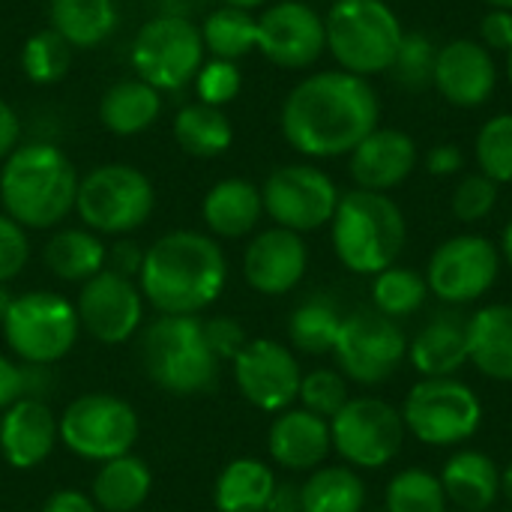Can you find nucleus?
Wrapping results in <instances>:
<instances>
[{
  "instance_id": "obj_25",
  "label": "nucleus",
  "mask_w": 512,
  "mask_h": 512,
  "mask_svg": "<svg viewBox=\"0 0 512 512\" xmlns=\"http://www.w3.org/2000/svg\"><path fill=\"white\" fill-rule=\"evenodd\" d=\"M261 216H264L261 186H255L246 177H225L213 183L201 201V219L210 237L240 240L258 228Z\"/></svg>"
},
{
  "instance_id": "obj_53",
  "label": "nucleus",
  "mask_w": 512,
  "mask_h": 512,
  "mask_svg": "<svg viewBox=\"0 0 512 512\" xmlns=\"http://www.w3.org/2000/svg\"><path fill=\"white\" fill-rule=\"evenodd\" d=\"M267 512H303V504H300V486L294 483H279L276 492H273V501Z\"/></svg>"
},
{
  "instance_id": "obj_23",
  "label": "nucleus",
  "mask_w": 512,
  "mask_h": 512,
  "mask_svg": "<svg viewBox=\"0 0 512 512\" xmlns=\"http://www.w3.org/2000/svg\"><path fill=\"white\" fill-rule=\"evenodd\" d=\"M267 450L279 468L294 474H312L333 453L330 420L306 408H288L276 414V420L270 423Z\"/></svg>"
},
{
  "instance_id": "obj_34",
  "label": "nucleus",
  "mask_w": 512,
  "mask_h": 512,
  "mask_svg": "<svg viewBox=\"0 0 512 512\" xmlns=\"http://www.w3.org/2000/svg\"><path fill=\"white\" fill-rule=\"evenodd\" d=\"M174 141L195 159H216L234 144V126L222 108L192 102L174 117Z\"/></svg>"
},
{
  "instance_id": "obj_3",
  "label": "nucleus",
  "mask_w": 512,
  "mask_h": 512,
  "mask_svg": "<svg viewBox=\"0 0 512 512\" xmlns=\"http://www.w3.org/2000/svg\"><path fill=\"white\" fill-rule=\"evenodd\" d=\"M78 171L51 141L18 144L0 165V204L24 231L57 228L78 198Z\"/></svg>"
},
{
  "instance_id": "obj_16",
  "label": "nucleus",
  "mask_w": 512,
  "mask_h": 512,
  "mask_svg": "<svg viewBox=\"0 0 512 512\" xmlns=\"http://www.w3.org/2000/svg\"><path fill=\"white\" fill-rule=\"evenodd\" d=\"M231 366L234 384L252 408L264 414H282L294 408L303 372L288 345L276 339H249Z\"/></svg>"
},
{
  "instance_id": "obj_19",
  "label": "nucleus",
  "mask_w": 512,
  "mask_h": 512,
  "mask_svg": "<svg viewBox=\"0 0 512 512\" xmlns=\"http://www.w3.org/2000/svg\"><path fill=\"white\" fill-rule=\"evenodd\" d=\"M309 270V249L303 234L288 228H267L252 237L243 252V279L264 297H282L294 291Z\"/></svg>"
},
{
  "instance_id": "obj_48",
  "label": "nucleus",
  "mask_w": 512,
  "mask_h": 512,
  "mask_svg": "<svg viewBox=\"0 0 512 512\" xmlns=\"http://www.w3.org/2000/svg\"><path fill=\"white\" fill-rule=\"evenodd\" d=\"M480 42L489 51H510L512 48V12L507 9H489L480 21Z\"/></svg>"
},
{
  "instance_id": "obj_46",
  "label": "nucleus",
  "mask_w": 512,
  "mask_h": 512,
  "mask_svg": "<svg viewBox=\"0 0 512 512\" xmlns=\"http://www.w3.org/2000/svg\"><path fill=\"white\" fill-rule=\"evenodd\" d=\"M204 336H207L213 354H216L222 363H225V360H234V357L243 351V345L249 342L246 330H243L234 318H228V315L204 318Z\"/></svg>"
},
{
  "instance_id": "obj_58",
  "label": "nucleus",
  "mask_w": 512,
  "mask_h": 512,
  "mask_svg": "<svg viewBox=\"0 0 512 512\" xmlns=\"http://www.w3.org/2000/svg\"><path fill=\"white\" fill-rule=\"evenodd\" d=\"M12 300H15V294H9V288H6V285H0V324H3V318H6V312H9V306H12Z\"/></svg>"
},
{
  "instance_id": "obj_52",
  "label": "nucleus",
  "mask_w": 512,
  "mask_h": 512,
  "mask_svg": "<svg viewBox=\"0 0 512 512\" xmlns=\"http://www.w3.org/2000/svg\"><path fill=\"white\" fill-rule=\"evenodd\" d=\"M42 512H99V507L93 504L90 495L78 489H60L42 504Z\"/></svg>"
},
{
  "instance_id": "obj_31",
  "label": "nucleus",
  "mask_w": 512,
  "mask_h": 512,
  "mask_svg": "<svg viewBox=\"0 0 512 512\" xmlns=\"http://www.w3.org/2000/svg\"><path fill=\"white\" fill-rule=\"evenodd\" d=\"M150 489H153V474L147 462L126 453L99 465L90 483V498L99 512H135L150 498Z\"/></svg>"
},
{
  "instance_id": "obj_33",
  "label": "nucleus",
  "mask_w": 512,
  "mask_h": 512,
  "mask_svg": "<svg viewBox=\"0 0 512 512\" xmlns=\"http://www.w3.org/2000/svg\"><path fill=\"white\" fill-rule=\"evenodd\" d=\"M303 512H363L366 483L348 465H321L300 486Z\"/></svg>"
},
{
  "instance_id": "obj_44",
  "label": "nucleus",
  "mask_w": 512,
  "mask_h": 512,
  "mask_svg": "<svg viewBox=\"0 0 512 512\" xmlns=\"http://www.w3.org/2000/svg\"><path fill=\"white\" fill-rule=\"evenodd\" d=\"M498 204V183H492L486 174H468L459 180V186L453 189V216L459 222H483Z\"/></svg>"
},
{
  "instance_id": "obj_59",
  "label": "nucleus",
  "mask_w": 512,
  "mask_h": 512,
  "mask_svg": "<svg viewBox=\"0 0 512 512\" xmlns=\"http://www.w3.org/2000/svg\"><path fill=\"white\" fill-rule=\"evenodd\" d=\"M483 3H489L492 9H507V12H512V0H483Z\"/></svg>"
},
{
  "instance_id": "obj_22",
  "label": "nucleus",
  "mask_w": 512,
  "mask_h": 512,
  "mask_svg": "<svg viewBox=\"0 0 512 512\" xmlns=\"http://www.w3.org/2000/svg\"><path fill=\"white\" fill-rule=\"evenodd\" d=\"M417 168V141L402 129H375L369 132L351 153L348 171L357 189L390 192L402 186Z\"/></svg>"
},
{
  "instance_id": "obj_42",
  "label": "nucleus",
  "mask_w": 512,
  "mask_h": 512,
  "mask_svg": "<svg viewBox=\"0 0 512 512\" xmlns=\"http://www.w3.org/2000/svg\"><path fill=\"white\" fill-rule=\"evenodd\" d=\"M351 399L348 393V378L339 372V369H312L303 375L300 381V393H297V402L300 408L324 417V420H333L345 402Z\"/></svg>"
},
{
  "instance_id": "obj_51",
  "label": "nucleus",
  "mask_w": 512,
  "mask_h": 512,
  "mask_svg": "<svg viewBox=\"0 0 512 512\" xmlns=\"http://www.w3.org/2000/svg\"><path fill=\"white\" fill-rule=\"evenodd\" d=\"M21 144V117L18 111L0 96V162Z\"/></svg>"
},
{
  "instance_id": "obj_26",
  "label": "nucleus",
  "mask_w": 512,
  "mask_h": 512,
  "mask_svg": "<svg viewBox=\"0 0 512 512\" xmlns=\"http://www.w3.org/2000/svg\"><path fill=\"white\" fill-rule=\"evenodd\" d=\"M441 486L459 512H489L501 498V468L483 450H459L441 468Z\"/></svg>"
},
{
  "instance_id": "obj_38",
  "label": "nucleus",
  "mask_w": 512,
  "mask_h": 512,
  "mask_svg": "<svg viewBox=\"0 0 512 512\" xmlns=\"http://www.w3.org/2000/svg\"><path fill=\"white\" fill-rule=\"evenodd\" d=\"M384 512H450L441 477L426 468L396 471L384 489Z\"/></svg>"
},
{
  "instance_id": "obj_21",
  "label": "nucleus",
  "mask_w": 512,
  "mask_h": 512,
  "mask_svg": "<svg viewBox=\"0 0 512 512\" xmlns=\"http://www.w3.org/2000/svg\"><path fill=\"white\" fill-rule=\"evenodd\" d=\"M57 441V417L39 396H24L0 414V456L15 471L39 468L54 453Z\"/></svg>"
},
{
  "instance_id": "obj_30",
  "label": "nucleus",
  "mask_w": 512,
  "mask_h": 512,
  "mask_svg": "<svg viewBox=\"0 0 512 512\" xmlns=\"http://www.w3.org/2000/svg\"><path fill=\"white\" fill-rule=\"evenodd\" d=\"M120 24L117 0H48V27L72 48H96L114 36Z\"/></svg>"
},
{
  "instance_id": "obj_36",
  "label": "nucleus",
  "mask_w": 512,
  "mask_h": 512,
  "mask_svg": "<svg viewBox=\"0 0 512 512\" xmlns=\"http://www.w3.org/2000/svg\"><path fill=\"white\" fill-rule=\"evenodd\" d=\"M201 39L210 57L237 63L240 57L258 51V18L246 9L219 6L201 24Z\"/></svg>"
},
{
  "instance_id": "obj_4",
  "label": "nucleus",
  "mask_w": 512,
  "mask_h": 512,
  "mask_svg": "<svg viewBox=\"0 0 512 512\" xmlns=\"http://www.w3.org/2000/svg\"><path fill=\"white\" fill-rule=\"evenodd\" d=\"M330 240L342 267L357 276H378L402 255L408 222L390 195L351 189L339 195L336 213L330 219Z\"/></svg>"
},
{
  "instance_id": "obj_50",
  "label": "nucleus",
  "mask_w": 512,
  "mask_h": 512,
  "mask_svg": "<svg viewBox=\"0 0 512 512\" xmlns=\"http://www.w3.org/2000/svg\"><path fill=\"white\" fill-rule=\"evenodd\" d=\"M465 168V153L456 144H438L426 153V171L435 177H453Z\"/></svg>"
},
{
  "instance_id": "obj_57",
  "label": "nucleus",
  "mask_w": 512,
  "mask_h": 512,
  "mask_svg": "<svg viewBox=\"0 0 512 512\" xmlns=\"http://www.w3.org/2000/svg\"><path fill=\"white\" fill-rule=\"evenodd\" d=\"M264 3L267 0H222V6H234V9H246V12H252V9H258Z\"/></svg>"
},
{
  "instance_id": "obj_10",
  "label": "nucleus",
  "mask_w": 512,
  "mask_h": 512,
  "mask_svg": "<svg viewBox=\"0 0 512 512\" xmlns=\"http://www.w3.org/2000/svg\"><path fill=\"white\" fill-rule=\"evenodd\" d=\"M129 63L144 84L159 93H177L189 87L204 66L201 27H195L192 18L159 12L135 33Z\"/></svg>"
},
{
  "instance_id": "obj_32",
  "label": "nucleus",
  "mask_w": 512,
  "mask_h": 512,
  "mask_svg": "<svg viewBox=\"0 0 512 512\" xmlns=\"http://www.w3.org/2000/svg\"><path fill=\"white\" fill-rule=\"evenodd\" d=\"M105 258H108V246L90 228H60L48 237L42 249L45 267L60 282H75V285H84L87 279L102 273Z\"/></svg>"
},
{
  "instance_id": "obj_40",
  "label": "nucleus",
  "mask_w": 512,
  "mask_h": 512,
  "mask_svg": "<svg viewBox=\"0 0 512 512\" xmlns=\"http://www.w3.org/2000/svg\"><path fill=\"white\" fill-rule=\"evenodd\" d=\"M474 156L480 174H486L492 183H512V114H498L480 126Z\"/></svg>"
},
{
  "instance_id": "obj_29",
  "label": "nucleus",
  "mask_w": 512,
  "mask_h": 512,
  "mask_svg": "<svg viewBox=\"0 0 512 512\" xmlns=\"http://www.w3.org/2000/svg\"><path fill=\"white\" fill-rule=\"evenodd\" d=\"M162 114V93L141 78L111 84L99 99V123L120 138L141 135Z\"/></svg>"
},
{
  "instance_id": "obj_2",
  "label": "nucleus",
  "mask_w": 512,
  "mask_h": 512,
  "mask_svg": "<svg viewBox=\"0 0 512 512\" xmlns=\"http://www.w3.org/2000/svg\"><path fill=\"white\" fill-rule=\"evenodd\" d=\"M135 282L159 315H201L222 297L228 261L216 237L180 228L144 249Z\"/></svg>"
},
{
  "instance_id": "obj_24",
  "label": "nucleus",
  "mask_w": 512,
  "mask_h": 512,
  "mask_svg": "<svg viewBox=\"0 0 512 512\" xmlns=\"http://www.w3.org/2000/svg\"><path fill=\"white\" fill-rule=\"evenodd\" d=\"M408 363L420 378H456L468 366V318L444 312L408 339Z\"/></svg>"
},
{
  "instance_id": "obj_27",
  "label": "nucleus",
  "mask_w": 512,
  "mask_h": 512,
  "mask_svg": "<svg viewBox=\"0 0 512 512\" xmlns=\"http://www.w3.org/2000/svg\"><path fill=\"white\" fill-rule=\"evenodd\" d=\"M468 363L501 384H512V303H489L468 318Z\"/></svg>"
},
{
  "instance_id": "obj_43",
  "label": "nucleus",
  "mask_w": 512,
  "mask_h": 512,
  "mask_svg": "<svg viewBox=\"0 0 512 512\" xmlns=\"http://www.w3.org/2000/svg\"><path fill=\"white\" fill-rule=\"evenodd\" d=\"M195 93H198V102L204 105H213V108H225L228 102L237 99L240 87H243V75H240V66L231 63V60H216L210 57L198 75H195Z\"/></svg>"
},
{
  "instance_id": "obj_9",
  "label": "nucleus",
  "mask_w": 512,
  "mask_h": 512,
  "mask_svg": "<svg viewBox=\"0 0 512 512\" xmlns=\"http://www.w3.org/2000/svg\"><path fill=\"white\" fill-rule=\"evenodd\" d=\"M405 432L426 447H462L480 432L483 402L459 378H420L402 402Z\"/></svg>"
},
{
  "instance_id": "obj_5",
  "label": "nucleus",
  "mask_w": 512,
  "mask_h": 512,
  "mask_svg": "<svg viewBox=\"0 0 512 512\" xmlns=\"http://www.w3.org/2000/svg\"><path fill=\"white\" fill-rule=\"evenodd\" d=\"M144 375L171 396H204L219 384L222 360L204 336L198 315H159L138 336Z\"/></svg>"
},
{
  "instance_id": "obj_60",
  "label": "nucleus",
  "mask_w": 512,
  "mask_h": 512,
  "mask_svg": "<svg viewBox=\"0 0 512 512\" xmlns=\"http://www.w3.org/2000/svg\"><path fill=\"white\" fill-rule=\"evenodd\" d=\"M507 78H510V84H512V48L507 51Z\"/></svg>"
},
{
  "instance_id": "obj_37",
  "label": "nucleus",
  "mask_w": 512,
  "mask_h": 512,
  "mask_svg": "<svg viewBox=\"0 0 512 512\" xmlns=\"http://www.w3.org/2000/svg\"><path fill=\"white\" fill-rule=\"evenodd\" d=\"M426 297H429L426 276L417 273L414 267L393 264L372 279V306H375V312H381L393 321L417 315L423 309Z\"/></svg>"
},
{
  "instance_id": "obj_12",
  "label": "nucleus",
  "mask_w": 512,
  "mask_h": 512,
  "mask_svg": "<svg viewBox=\"0 0 512 512\" xmlns=\"http://www.w3.org/2000/svg\"><path fill=\"white\" fill-rule=\"evenodd\" d=\"M333 450L354 471L387 468L405 444V420L396 405L378 396H351L330 420Z\"/></svg>"
},
{
  "instance_id": "obj_18",
  "label": "nucleus",
  "mask_w": 512,
  "mask_h": 512,
  "mask_svg": "<svg viewBox=\"0 0 512 512\" xmlns=\"http://www.w3.org/2000/svg\"><path fill=\"white\" fill-rule=\"evenodd\" d=\"M258 51L279 69H306L327 51L324 18L303 0H279L258 15Z\"/></svg>"
},
{
  "instance_id": "obj_7",
  "label": "nucleus",
  "mask_w": 512,
  "mask_h": 512,
  "mask_svg": "<svg viewBox=\"0 0 512 512\" xmlns=\"http://www.w3.org/2000/svg\"><path fill=\"white\" fill-rule=\"evenodd\" d=\"M156 207V189L144 171L126 162H108L87 171L78 183L75 213L99 237H126L138 231Z\"/></svg>"
},
{
  "instance_id": "obj_8",
  "label": "nucleus",
  "mask_w": 512,
  "mask_h": 512,
  "mask_svg": "<svg viewBox=\"0 0 512 512\" xmlns=\"http://www.w3.org/2000/svg\"><path fill=\"white\" fill-rule=\"evenodd\" d=\"M3 339L9 351L24 366H54L78 342L81 324L75 303L57 291H24L15 294L3 324Z\"/></svg>"
},
{
  "instance_id": "obj_35",
  "label": "nucleus",
  "mask_w": 512,
  "mask_h": 512,
  "mask_svg": "<svg viewBox=\"0 0 512 512\" xmlns=\"http://www.w3.org/2000/svg\"><path fill=\"white\" fill-rule=\"evenodd\" d=\"M342 321H345V315L339 312V306L330 297L315 294V297L303 300L288 318L291 348L300 351V354H309V357L333 354Z\"/></svg>"
},
{
  "instance_id": "obj_15",
  "label": "nucleus",
  "mask_w": 512,
  "mask_h": 512,
  "mask_svg": "<svg viewBox=\"0 0 512 512\" xmlns=\"http://www.w3.org/2000/svg\"><path fill=\"white\" fill-rule=\"evenodd\" d=\"M339 195L342 192L336 189L333 177L318 165H306V162L276 168L261 186L264 213L279 228L297 234H309L330 225Z\"/></svg>"
},
{
  "instance_id": "obj_45",
  "label": "nucleus",
  "mask_w": 512,
  "mask_h": 512,
  "mask_svg": "<svg viewBox=\"0 0 512 512\" xmlns=\"http://www.w3.org/2000/svg\"><path fill=\"white\" fill-rule=\"evenodd\" d=\"M30 261L27 231L6 213H0V285H9Z\"/></svg>"
},
{
  "instance_id": "obj_49",
  "label": "nucleus",
  "mask_w": 512,
  "mask_h": 512,
  "mask_svg": "<svg viewBox=\"0 0 512 512\" xmlns=\"http://www.w3.org/2000/svg\"><path fill=\"white\" fill-rule=\"evenodd\" d=\"M144 264V249L135 240L120 237L114 246H108V258H105V270H114L126 279H138Z\"/></svg>"
},
{
  "instance_id": "obj_11",
  "label": "nucleus",
  "mask_w": 512,
  "mask_h": 512,
  "mask_svg": "<svg viewBox=\"0 0 512 512\" xmlns=\"http://www.w3.org/2000/svg\"><path fill=\"white\" fill-rule=\"evenodd\" d=\"M60 444L87 462H111L132 453L141 420L135 408L114 393H84L72 399L57 417Z\"/></svg>"
},
{
  "instance_id": "obj_13",
  "label": "nucleus",
  "mask_w": 512,
  "mask_h": 512,
  "mask_svg": "<svg viewBox=\"0 0 512 512\" xmlns=\"http://www.w3.org/2000/svg\"><path fill=\"white\" fill-rule=\"evenodd\" d=\"M333 360L348 381L360 387H378L390 381L408 360V336L399 321L375 309H360L345 315L333 345Z\"/></svg>"
},
{
  "instance_id": "obj_39",
  "label": "nucleus",
  "mask_w": 512,
  "mask_h": 512,
  "mask_svg": "<svg viewBox=\"0 0 512 512\" xmlns=\"http://www.w3.org/2000/svg\"><path fill=\"white\" fill-rule=\"evenodd\" d=\"M72 45L51 27L36 30L24 48H21V69L27 75V81L48 87L66 78V72L72 69Z\"/></svg>"
},
{
  "instance_id": "obj_1",
  "label": "nucleus",
  "mask_w": 512,
  "mask_h": 512,
  "mask_svg": "<svg viewBox=\"0 0 512 512\" xmlns=\"http://www.w3.org/2000/svg\"><path fill=\"white\" fill-rule=\"evenodd\" d=\"M381 102L369 78L327 69L303 78L282 102V135L309 159L348 156L378 129Z\"/></svg>"
},
{
  "instance_id": "obj_6",
  "label": "nucleus",
  "mask_w": 512,
  "mask_h": 512,
  "mask_svg": "<svg viewBox=\"0 0 512 512\" xmlns=\"http://www.w3.org/2000/svg\"><path fill=\"white\" fill-rule=\"evenodd\" d=\"M324 33L339 69L360 78L390 72L405 36L399 15L384 0H336L324 15Z\"/></svg>"
},
{
  "instance_id": "obj_56",
  "label": "nucleus",
  "mask_w": 512,
  "mask_h": 512,
  "mask_svg": "<svg viewBox=\"0 0 512 512\" xmlns=\"http://www.w3.org/2000/svg\"><path fill=\"white\" fill-rule=\"evenodd\" d=\"M501 498L512 507V462L501 471Z\"/></svg>"
},
{
  "instance_id": "obj_14",
  "label": "nucleus",
  "mask_w": 512,
  "mask_h": 512,
  "mask_svg": "<svg viewBox=\"0 0 512 512\" xmlns=\"http://www.w3.org/2000/svg\"><path fill=\"white\" fill-rule=\"evenodd\" d=\"M426 285L447 306L483 300L501 276V249L483 234H456L435 246L426 264Z\"/></svg>"
},
{
  "instance_id": "obj_41",
  "label": "nucleus",
  "mask_w": 512,
  "mask_h": 512,
  "mask_svg": "<svg viewBox=\"0 0 512 512\" xmlns=\"http://www.w3.org/2000/svg\"><path fill=\"white\" fill-rule=\"evenodd\" d=\"M435 60H438V48L426 33H405L399 42V51L393 57V78L408 87V90H423L432 84L435 75Z\"/></svg>"
},
{
  "instance_id": "obj_54",
  "label": "nucleus",
  "mask_w": 512,
  "mask_h": 512,
  "mask_svg": "<svg viewBox=\"0 0 512 512\" xmlns=\"http://www.w3.org/2000/svg\"><path fill=\"white\" fill-rule=\"evenodd\" d=\"M162 3V12H168V15H183V18H189V12L192 9H198L204 0H159Z\"/></svg>"
},
{
  "instance_id": "obj_47",
  "label": "nucleus",
  "mask_w": 512,
  "mask_h": 512,
  "mask_svg": "<svg viewBox=\"0 0 512 512\" xmlns=\"http://www.w3.org/2000/svg\"><path fill=\"white\" fill-rule=\"evenodd\" d=\"M30 372H33V366L15 363V360L0 354V414L9 405H15L18 399L33 396L30 393Z\"/></svg>"
},
{
  "instance_id": "obj_28",
  "label": "nucleus",
  "mask_w": 512,
  "mask_h": 512,
  "mask_svg": "<svg viewBox=\"0 0 512 512\" xmlns=\"http://www.w3.org/2000/svg\"><path fill=\"white\" fill-rule=\"evenodd\" d=\"M276 486V474L267 462L255 456H240L219 471L213 504L219 512H267Z\"/></svg>"
},
{
  "instance_id": "obj_55",
  "label": "nucleus",
  "mask_w": 512,
  "mask_h": 512,
  "mask_svg": "<svg viewBox=\"0 0 512 512\" xmlns=\"http://www.w3.org/2000/svg\"><path fill=\"white\" fill-rule=\"evenodd\" d=\"M501 258L512 267V219L504 225V234H501Z\"/></svg>"
},
{
  "instance_id": "obj_20",
  "label": "nucleus",
  "mask_w": 512,
  "mask_h": 512,
  "mask_svg": "<svg viewBox=\"0 0 512 512\" xmlns=\"http://www.w3.org/2000/svg\"><path fill=\"white\" fill-rule=\"evenodd\" d=\"M432 87L456 108H480L498 87L492 51L477 39H450L438 48Z\"/></svg>"
},
{
  "instance_id": "obj_17",
  "label": "nucleus",
  "mask_w": 512,
  "mask_h": 512,
  "mask_svg": "<svg viewBox=\"0 0 512 512\" xmlns=\"http://www.w3.org/2000/svg\"><path fill=\"white\" fill-rule=\"evenodd\" d=\"M78 324L102 345H123L144 327V294L135 279L102 270L75 297Z\"/></svg>"
}]
</instances>
